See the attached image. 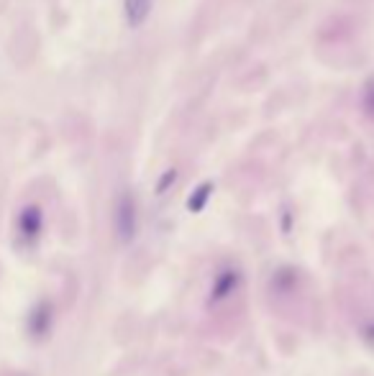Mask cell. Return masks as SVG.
I'll list each match as a JSON object with an SVG mask.
<instances>
[{"label":"cell","instance_id":"cell-2","mask_svg":"<svg viewBox=\"0 0 374 376\" xmlns=\"http://www.w3.org/2000/svg\"><path fill=\"white\" fill-rule=\"evenodd\" d=\"M152 3L154 0H123V10H126V21L131 28H139L144 26V21L152 13Z\"/></svg>","mask_w":374,"mask_h":376},{"label":"cell","instance_id":"cell-1","mask_svg":"<svg viewBox=\"0 0 374 376\" xmlns=\"http://www.w3.org/2000/svg\"><path fill=\"white\" fill-rule=\"evenodd\" d=\"M39 228H42V213L39 208H26L18 217V235L24 238V241H31L39 235Z\"/></svg>","mask_w":374,"mask_h":376}]
</instances>
